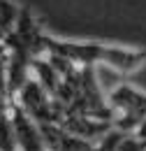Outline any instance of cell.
<instances>
[{
	"instance_id": "obj_5",
	"label": "cell",
	"mask_w": 146,
	"mask_h": 151,
	"mask_svg": "<svg viewBox=\"0 0 146 151\" xmlns=\"http://www.w3.org/2000/svg\"><path fill=\"white\" fill-rule=\"evenodd\" d=\"M118 151H146V144L144 142H139L135 135H128L125 139H123V144H121V149Z\"/></svg>"
},
{
	"instance_id": "obj_2",
	"label": "cell",
	"mask_w": 146,
	"mask_h": 151,
	"mask_svg": "<svg viewBox=\"0 0 146 151\" xmlns=\"http://www.w3.org/2000/svg\"><path fill=\"white\" fill-rule=\"evenodd\" d=\"M111 107L116 116V130L125 132V135H135L137 128L142 126V121L146 119V93L137 91L130 84H121L118 88L111 91Z\"/></svg>"
},
{
	"instance_id": "obj_6",
	"label": "cell",
	"mask_w": 146,
	"mask_h": 151,
	"mask_svg": "<svg viewBox=\"0 0 146 151\" xmlns=\"http://www.w3.org/2000/svg\"><path fill=\"white\" fill-rule=\"evenodd\" d=\"M135 137H137L139 142H144V144H146V119L142 121V126L137 128V132H135Z\"/></svg>"
},
{
	"instance_id": "obj_4",
	"label": "cell",
	"mask_w": 146,
	"mask_h": 151,
	"mask_svg": "<svg viewBox=\"0 0 146 151\" xmlns=\"http://www.w3.org/2000/svg\"><path fill=\"white\" fill-rule=\"evenodd\" d=\"M125 137H128V135L121 132V130H109L104 137H102V142L95 147V151H118Z\"/></svg>"
},
{
	"instance_id": "obj_1",
	"label": "cell",
	"mask_w": 146,
	"mask_h": 151,
	"mask_svg": "<svg viewBox=\"0 0 146 151\" xmlns=\"http://www.w3.org/2000/svg\"><path fill=\"white\" fill-rule=\"evenodd\" d=\"M44 51L63 63L77 65H109L118 72H135L144 65L146 51L118 44H102V42H70L44 35Z\"/></svg>"
},
{
	"instance_id": "obj_3",
	"label": "cell",
	"mask_w": 146,
	"mask_h": 151,
	"mask_svg": "<svg viewBox=\"0 0 146 151\" xmlns=\"http://www.w3.org/2000/svg\"><path fill=\"white\" fill-rule=\"evenodd\" d=\"M9 126H12L14 139H16L21 151H47L44 137H42V130H39V123L35 119H30L21 105L12 107V123Z\"/></svg>"
}]
</instances>
